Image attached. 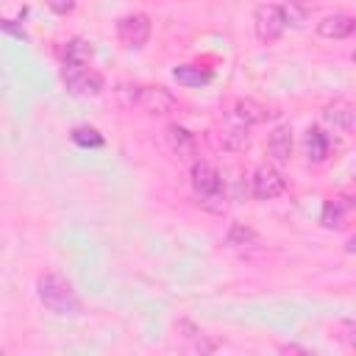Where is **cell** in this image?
<instances>
[{"label":"cell","mask_w":356,"mask_h":356,"mask_svg":"<svg viewBox=\"0 0 356 356\" xmlns=\"http://www.w3.org/2000/svg\"><path fill=\"white\" fill-rule=\"evenodd\" d=\"M353 31H356V19L350 14H328L317 25V33L323 39H348Z\"/></svg>","instance_id":"10"},{"label":"cell","mask_w":356,"mask_h":356,"mask_svg":"<svg viewBox=\"0 0 356 356\" xmlns=\"http://www.w3.org/2000/svg\"><path fill=\"white\" fill-rule=\"evenodd\" d=\"M189 181H192V189H195V195H197L200 209H206V211H211V214H222V211L228 209V197H225V189H222V178H220V172H217L214 164L195 159V161H192Z\"/></svg>","instance_id":"1"},{"label":"cell","mask_w":356,"mask_h":356,"mask_svg":"<svg viewBox=\"0 0 356 356\" xmlns=\"http://www.w3.org/2000/svg\"><path fill=\"white\" fill-rule=\"evenodd\" d=\"M225 245H231V248H256V245H261V236L253 228H248L242 222H234L225 234Z\"/></svg>","instance_id":"18"},{"label":"cell","mask_w":356,"mask_h":356,"mask_svg":"<svg viewBox=\"0 0 356 356\" xmlns=\"http://www.w3.org/2000/svg\"><path fill=\"white\" fill-rule=\"evenodd\" d=\"M61 81H64V86H67V92L72 97H97L103 92V75L95 72V70H89V67L64 64Z\"/></svg>","instance_id":"4"},{"label":"cell","mask_w":356,"mask_h":356,"mask_svg":"<svg viewBox=\"0 0 356 356\" xmlns=\"http://www.w3.org/2000/svg\"><path fill=\"white\" fill-rule=\"evenodd\" d=\"M267 153H270L278 164L289 161V156H292V125H278V128H273V134H270V139H267Z\"/></svg>","instance_id":"12"},{"label":"cell","mask_w":356,"mask_h":356,"mask_svg":"<svg viewBox=\"0 0 356 356\" xmlns=\"http://www.w3.org/2000/svg\"><path fill=\"white\" fill-rule=\"evenodd\" d=\"M253 28H256L259 42H264V44L281 39L286 31V19H284L281 6H259L256 17H253Z\"/></svg>","instance_id":"5"},{"label":"cell","mask_w":356,"mask_h":356,"mask_svg":"<svg viewBox=\"0 0 356 356\" xmlns=\"http://www.w3.org/2000/svg\"><path fill=\"white\" fill-rule=\"evenodd\" d=\"M220 142H222V147H225V150H231V153H242V150L250 145V134H248V125H239V122L228 125V128L222 131Z\"/></svg>","instance_id":"17"},{"label":"cell","mask_w":356,"mask_h":356,"mask_svg":"<svg viewBox=\"0 0 356 356\" xmlns=\"http://www.w3.org/2000/svg\"><path fill=\"white\" fill-rule=\"evenodd\" d=\"M281 11H284L286 25H289V22H292V25H303V19H306V14H309V8H306V6H300V0H289Z\"/></svg>","instance_id":"20"},{"label":"cell","mask_w":356,"mask_h":356,"mask_svg":"<svg viewBox=\"0 0 356 356\" xmlns=\"http://www.w3.org/2000/svg\"><path fill=\"white\" fill-rule=\"evenodd\" d=\"M47 8L56 14H70L75 8V0H47Z\"/></svg>","instance_id":"21"},{"label":"cell","mask_w":356,"mask_h":356,"mask_svg":"<svg viewBox=\"0 0 356 356\" xmlns=\"http://www.w3.org/2000/svg\"><path fill=\"white\" fill-rule=\"evenodd\" d=\"M172 78L181 83V86H206L211 81V72L209 70H200L195 64H181L172 70Z\"/></svg>","instance_id":"16"},{"label":"cell","mask_w":356,"mask_h":356,"mask_svg":"<svg viewBox=\"0 0 356 356\" xmlns=\"http://www.w3.org/2000/svg\"><path fill=\"white\" fill-rule=\"evenodd\" d=\"M286 189V178L270 167V164H259L256 172H253V197L256 200H273L278 195H284Z\"/></svg>","instance_id":"7"},{"label":"cell","mask_w":356,"mask_h":356,"mask_svg":"<svg viewBox=\"0 0 356 356\" xmlns=\"http://www.w3.org/2000/svg\"><path fill=\"white\" fill-rule=\"evenodd\" d=\"M72 142H75L78 147H103V145H106L103 134H100L97 128H89V125L72 128Z\"/></svg>","instance_id":"19"},{"label":"cell","mask_w":356,"mask_h":356,"mask_svg":"<svg viewBox=\"0 0 356 356\" xmlns=\"http://www.w3.org/2000/svg\"><path fill=\"white\" fill-rule=\"evenodd\" d=\"M164 139H167V147L178 156V159H195L197 156V139L192 131H186L184 125L178 122H170L164 128Z\"/></svg>","instance_id":"8"},{"label":"cell","mask_w":356,"mask_h":356,"mask_svg":"<svg viewBox=\"0 0 356 356\" xmlns=\"http://www.w3.org/2000/svg\"><path fill=\"white\" fill-rule=\"evenodd\" d=\"M231 117H234L239 125H259V122H267V120L273 117V111H270L267 106L250 100V97H242V100L234 103Z\"/></svg>","instance_id":"9"},{"label":"cell","mask_w":356,"mask_h":356,"mask_svg":"<svg viewBox=\"0 0 356 356\" xmlns=\"http://www.w3.org/2000/svg\"><path fill=\"white\" fill-rule=\"evenodd\" d=\"M353 117H356V111H353V106L348 103V100H334V103H328L325 106V111H323V120L334 128V131H342V134H350L353 131Z\"/></svg>","instance_id":"11"},{"label":"cell","mask_w":356,"mask_h":356,"mask_svg":"<svg viewBox=\"0 0 356 356\" xmlns=\"http://www.w3.org/2000/svg\"><path fill=\"white\" fill-rule=\"evenodd\" d=\"M36 295L44 303V309H50L56 314H78L81 312V300H78L72 284L67 278H61L58 273H42L36 278Z\"/></svg>","instance_id":"2"},{"label":"cell","mask_w":356,"mask_h":356,"mask_svg":"<svg viewBox=\"0 0 356 356\" xmlns=\"http://www.w3.org/2000/svg\"><path fill=\"white\" fill-rule=\"evenodd\" d=\"M303 145H306V159L312 161V164H320V161H325V156H328V136L317 128V125H312L309 131H306V136H303Z\"/></svg>","instance_id":"13"},{"label":"cell","mask_w":356,"mask_h":356,"mask_svg":"<svg viewBox=\"0 0 356 356\" xmlns=\"http://www.w3.org/2000/svg\"><path fill=\"white\" fill-rule=\"evenodd\" d=\"M348 211H350V200H348V197H334V200H328V203L323 206V214H320L323 228H342Z\"/></svg>","instance_id":"14"},{"label":"cell","mask_w":356,"mask_h":356,"mask_svg":"<svg viewBox=\"0 0 356 356\" xmlns=\"http://www.w3.org/2000/svg\"><path fill=\"white\" fill-rule=\"evenodd\" d=\"M117 39L128 50H139L150 39V17L147 14H128L117 22Z\"/></svg>","instance_id":"6"},{"label":"cell","mask_w":356,"mask_h":356,"mask_svg":"<svg viewBox=\"0 0 356 356\" xmlns=\"http://www.w3.org/2000/svg\"><path fill=\"white\" fill-rule=\"evenodd\" d=\"M128 103L153 117H164V114L175 111V106H178L175 95L164 86H134L128 95Z\"/></svg>","instance_id":"3"},{"label":"cell","mask_w":356,"mask_h":356,"mask_svg":"<svg viewBox=\"0 0 356 356\" xmlns=\"http://www.w3.org/2000/svg\"><path fill=\"white\" fill-rule=\"evenodd\" d=\"M92 56H95V50H92V44H89L86 39H81V36H75V39H70V42H67V47H64V64H75V67H86V64L92 61Z\"/></svg>","instance_id":"15"},{"label":"cell","mask_w":356,"mask_h":356,"mask_svg":"<svg viewBox=\"0 0 356 356\" xmlns=\"http://www.w3.org/2000/svg\"><path fill=\"white\" fill-rule=\"evenodd\" d=\"M0 31H8V33H14L17 39H28V33H25L22 28H17V25H11L8 19H0Z\"/></svg>","instance_id":"22"}]
</instances>
